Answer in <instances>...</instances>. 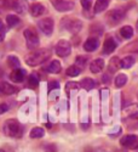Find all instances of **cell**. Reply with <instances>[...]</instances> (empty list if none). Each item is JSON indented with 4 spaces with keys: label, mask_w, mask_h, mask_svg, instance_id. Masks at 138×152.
I'll return each instance as SVG.
<instances>
[{
    "label": "cell",
    "mask_w": 138,
    "mask_h": 152,
    "mask_svg": "<svg viewBox=\"0 0 138 152\" xmlns=\"http://www.w3.org/2000/svg\"><path fill=\"white\" fill-rule=\"evenodd\" d=\"M51 56V51L48 49H39L26 57V63L28 66H39Z\"/></svg>",
    "instance_id": "1"
},
{
    "label": "cell",
    "mask_w": 138,
    "mask_h": 152,
    "mask_svg": "<svg viewBox=\"0 0 138 152\" xmlns=\"http://www.w3.org/2000/svg\"><path fill=\"white\" fill-rule=\"evenodd\" d=\"M109 72L110 73H114V72H116L118 71V68L120 67V60L118 58V57H113L111 60H110V62H109Z\"/></svg>",
    "instance_id": "21"
},
{
    "label": "cell",
    "mask_w": 138,
    "mask_h": 152,
    "mask_svg": "<svg viewBox=\"0 0 138 152\" xmlns=\"http://www.w3.org/2000/svg\"><path fill=\"white\" fill-rule=\"evenodd\" d=\"M103 68H104L103 58H96L91 62V65H90V69H91L92 73H99Z\"/></svg>",
    "instance_id": "14"
},
{
    "label": "cell",
    "mask_w": 138,
    "mask_h": 152,
    "mask_svg": "<svg viewBox=\"0 0 138 152\" xmlns=\"http://www.w3.org/2000/svg\"><path fill=\"white\" fill-rule=\"evenodd\" d=\"M59 88V83L57 80H51L48 83V90H53V89H58Z\"/></svg>",
    "instance_id": "31"
},
{
    "label": "cell",
    "mask_w": 138,
    "mask_h": 152,
    "mask_svg": "<svg viewBox=\"0 0 138 152\" xmlns=\"http://www.w3.org/2000/svg\"><path fill=\"white\" fill-rule=\"evenodd\" d=\"M66 27H67V29H68L70 33L77 34V33L81 29L82 23H81V21H79V20H68Z\"/></svg>",
    "instance_id": "8"
},
{
    "label": "cell",
    "mask_w": 138,
    "mask_h": 152,
    "mask_svg": "<svg viewBox=\"0 0 138 152\" xmlns=\"http://www.w3.org/2000/svg\"><path fill=\"white\" fill-rule=\"evenodd\" d=\"M72 51V44L67 40H59L56 44V54L59 57H66Z\"/></svg>",
    "instance_id": "5"
},
{
    "label": "cell",
    "mask_w": 138,
    "mask_h": 152,
    "mask_svg": "<svg viewBox=\"0 0 138 152\" xmlns=\"http://www.w3.org/2000/svg\"><path fill=\"white\" fill-rule=\"evenodd\" d=\"M120 35L122 38H125V39H130V38H132L133 35V28L130 27V26H125L120 29Z\"/></svg>",
    "instance_id": "19"
},
{
    "label": "cell",
    "mask_w": 138,
    "mask_h": 152,
    "mask_svg": "<svg viewBox=\"0 0 138 152\" xmlns=\"http://www.w3.org/2000/svg\"><path fill=\"white\" fill-rule=\"evenodd\" d=\"M24 77H26V71H23L21 68H17V69H14L10 74V79L15 83H21Z\"/></svg>",
    "instance_id": "12"
},
{
    "label": "cell",
    "mask_w": 138,
    "mask_h": 152,
    "mask_svg": "<svg viewBox=\"0 0 138 152\" xmlns=\"http://www.w3.org/2000/svg\"><path fill=\"white\" fill-rule=\"evenodd\" d=\"M127 82V77L125 74H118L116 75V78H115V86L116 88H122L125 84H126Z\"/></svg>",
    "instance_id": "25"
},
{
    "label": "cell",
    "mask_w": 138,
    "mask_h": 152,
    "mask_svg": "<svg viewBox=\"0 0 138 152\" xmlns=\"http://www.w3.org/2000/svg\"><path fill=\"white\" fill-rule=\"evenodd\" d=\"M44 12H45V7H44V5L40 4V3L33 4V5L30 6V14H32L33 17H39V16H41V15L44 14Z\"/></svg>",
    "instance_id": "15"
},
{
    "label": "cell",
    "mask_w": 138,
    "mask_h": 152,
    "mask_svg": "<svg viewBox=\"0 0 138 152\" xmlns=\"http://www.w3.org/2000/svg\"><path fill=\"white\" fill-rule=\"evenodd\" d=\"M109 80H110V75H109L108 73H105V74L103 75V82H104V83H109Z\"/></svg>",
    "instance_id": "36"
},
{
    "label": "cell",
    "mask_w": 138,
    "mask_h": 152,
    "mask_svg": "<svg viewBox=\"0 0 138 152\" xmlns=\"http://www.w3.org/2000/svg\"><path fill=\"white\" fill-rule=\"evenodd\" d=\"M5 35H6V28L4 26H1L0 27V43L5 39Z\"/></svg>",
    "instance_id": "33"
},
{
    "label": "cell",
    "mask_w": 138,
    "mask_h": 152,
    "mask_svg": "<svg viewBox=\"0 0 138 152\" xmlns=\"http://www.w3.org/2000/svg\"><path fill=\"white\" fill-rule=\"evenodd\" d=\"M9 111V106L6 104H0V115H3V113L7 112Z\"/></svg>",
    "instance_id": "35"
},
{
    "label": "cell",
    "mask_w": 138,
    "mask_h": 152,
    "mask_svg": "<svg viewBox=\"0 0 138 152\" xmlns=\"http://www.w3.org/2000/svg\"><path fill=\"white\" fill-rule=\"evenodd\" d=\"M4 133L11 137H20L22 135L21 124L16 119H9L4 124Z\"/></svg>",
    "instance_id": "2"
},
{
    "label": "cell",
    "mask_w": 138,
    "mask_h": 152,
    "mask_svg": "<svg viewBox=\"0 0 138 152\" xmlns=\"http://www.w3.org/2000/svg\"><path fill=\"white\" fill-rule=\"evenodd\" d=\"M55 7H56L57 11L66 12V11H70V10L74 9V3L73 1H69V0H62V1L58 3Z\"/></svg>",
    "instance_id": "13"
},
{
    "label": "cell",
    "mask_w": 138,
    "mask_h": 152,
    "mask_svg": "<svg viewBox=\"0 0 138 152\" xmlns=\"http://www.w3.org/2000/svg\"><path fill=\"white\" fill-rule=\"evenodd\" d=\"M7 65H9L11 68L17 69V68H20L21 63H20V60H18L16 56L11 55V56H9V57H7Z\"/></svg>",
    "instance_id": "20"
},
{
    "label": "cell",
    "mask_w": 138,
    "mask_h": 152,
    "mask_svg": "<svg viewBox=\"0 0 138 152\" xmlns=\"http://www.w3.org/2000/svg\"><path fill=\"white\" fill-rule=\"evenodd\" d=\"M11 5H12V3L10 1V0H0V6H3V7H5V9L10 7Z\"/></svg>",
    "instance_id": "34"
},
{
    "label": "cell",
    "mask_w": 138,
    "mask_h": 152,
    "mask_svg": "<svg viewBox=\"0 0 138 152\" xmlns=\"http://www.w3.org/2000/svg\"><path fill=\"white\" fill-rule=\"evenodd\" d=\"M120 144L125 148L136 150V148H138V136H136V135H125V136L121 137Z\"/></svg>",
    "instance_id": "4"
},
{
    "label": "cell",
    "mask_w": 138,
    "mask_h": 152,
    "mask_svg": "<svg viewBox=\"0 0 138 152\" xmlns=\"http://www.w3.org/2000/svg\"><path fill=\"white\" fill-rule=\"evenodd\" d=\"M116 46H118L116 42L111 37H109V38H107V39L104 40V44H103V53H104V54H111V53L116 49Z\"/></svg>",
    "instance_id": "10"
},
{
    "label": "cell",
    "mask_w": 138,
    "mask_h": 152,
    "mask_svg": "<svg viewBox=\"0 0 138 152\" xmlns=\"http://www.w3.org/2000/svg\"><path fill=\"white\" fill-rule=\"evenodd\" d=\"M3 26V22H1V20H0V27H1Z\"/></svg>",
    "instance_id": "39"
},
{
    "label": "cell",
    "mask_w": 138,
    "mask_h": 152,
    "mask_svg": "<svg viewBox=\"0 0 138 152\" xmlns=\"http://www.w3.org/2000/svg\"><path fill=\"white\" fill-rule=\"evenodd\" d=\"M0 152H5V151L4 150H0Z\"/></svg>",
    "instance_id": "41"
},
{
    "label": "cell",
    "mask_w": 138,
    "mask_h": 152,
    "mask_svg": "<svg viewBox=\"0 0 138 152\" xmlns=\"http://www.w3.org/2000/svg\"><path fill=\"white\" fill-rule=\"evenodd\" d=\"M24 38H26V43L29 49H35L39 46V37L34 29H26L24 31Z\"/></svg>",
    "instance_id": "3"
},
{
    "label": "cell",
    "mask_w": 138,
    "mask_h": 152,
    "mask_svg": "<svg viewBox=\"0 0 138 152\" xmlns=\"http://www.w3.org/2000/svg\"><path fill=\"white\" fill-rule=\"evenodd\" d=\"M50 1L52 3V5H53V6H56L58 3H61V1H62V0H50Z\"/></svg>",
    "instance_id": "37"
},
{
    "label": "cell",
    "mask_w": 138,
    "mask_h": 152,
    "mask_svg": "<svg viewBox=\"0 0 138 152\" xmlns=\"http://www.w3.org/2000/svg\"><path fill=\"white\" fill-rule=\"evenodd\" d=\"M87 62V57L85 56H78L77 57V66H80V68H82Z\"/></svg>",
    "instance_id": "28"
},
{
    "label": "cell",
    "mask_w": 138,
    "mask_h": 152,
    "mask_svg": "<svg viewBox=\"0 0 138 152\" xmlns=\"http://www.w3.org/2000/svg\"><path fill=\"white\" fill-rule=\"evenodd\" d=\"M6 23L9 27H16L20 23V17H17L16 15H9L6 17Z\"/></svg>",
    "instance_id": "24"
},
{
    "label": "cell",
    "mask_w": 138,
    "mask_h": 152,
    "mask_svg": "<svg viewBox=\"0 0 138 152\" xmlns=\"http://www.w3.org/2000/svg\"><path fill=\"white\" fill-rule=\"evenodd\" d=\"M136 26H137V31H138V20H137V24H136Z\"/></svg>",
    "instance_id": "40"
},
{
    "label": "cell",
    "mask_w": 138,
    "mask_h": 152,
    "mask_svg": "<svg viewBox=\"0 0 138 152\" xmlns=\"http://www.w3.org/2000/svg\"><path fill=\"white\" fill-rule=\"evenodd\" d=\"M109 5V0H97L95 5V12H103Z\"/></svg>",
    "instance_id": "18"
},
{
    "label": "cell",
    "mask_w": 138,
    "mask_h": 152,
    "mask_svg": "<svg viewBox=\"0 0 138 152\" xmlns=\"http://www.w3.org/2000/svg\"><path fill=\"white\" fill-rule=\"evenodd\" d=\"M3 74H4V71H3V68H1V67H0V78L3 77Z\"/></svg>",
    "instance_id": "38"
},
{
    "label": "cell",
    "mask_w": 138,
    "mask_h": 152,
    "mask_svg": "<svg viewBox=\"0 0 138 152\" xmlns=\"http://www.w3.org/2000/svg\"><path fill=\"white\" fill-rule=\"evenodd\" d=\"M45 134V130L43 128H40V126H36V128H33L30 130V137L32 139H39V137H43Z\"/></svg>",
    "instance_id": "23"
},
{
    "label": "cell",
    "mask_w": 138,
    "mask_h": 152,
    "mask_svg": "<svg viewBox=\"0 0 138 152\" xmlns=\"http://www.w3.org/2000/svg\"><path fill=\"white\" fill-rule=\"evenodd\" d=\"M14 93H16V88L14 85H11L6 82L0 83V95L6 96V95H12Z\"/></svg>",
    "instance_id": "11"
},
{
    "label": "cell",
    "mask_w": 138,
    "mask_h": 152,
    "mask_svg": "<svg viewBox=\"0 0 138 152\" xmlns=\"http://www.w3.org/2000/svg\"><path fill=\"white\" fill-rule=\"evenodd\" d=\"M80 85L84 88V89H86V90H91V89H93V88H95L96 83H95V80L91 79V78H85V79L81 80Z\"/></svg>",
    "instance_id": "22"
},
{
    "label": "cell",
    "mask_w": 138,
    "mask_h": 152,
    "mask_svg": "<svg viewBox=\"0 0 138 152\" xmlns=\"http://www.w3.org/2000/svg\"><path fill=\"white\" fill-rule=\"evenodd\" d=\"M44 150H45V152H58V148H57V146H56L55 144H48V145H46Z\"/></svg>",
    "instance_id": "29"
},
{
    "label": "cell",
    "mask_w": 138,
    "mask_h": 152,
    "mask_svg": "<svg viewBox=\"0 0 138 152\" xmlns=\"http://www.w3.org/2000/svg\"><path fill=\"white\" fill-rule=\"evenodd\" d=\"M134 62H136V58L133 56H126V57H124L122 60H120V67L125 68V69L131 68L134 65Z\"/></svg>",
    "instance_id": "17"
},
{
    "label": "cell",
    "mask_w": 138,
    "mask_h": 152,
    "mask_svg": "<svg viewBox=\"0 0 138 152\" xmlns=\"http://www.w3.org/2000/svg\"><path fill=\"white\" fill-rule=\"evenodd\" d=\"M125 17V11L121 9H116V10H111L108 12L107 15V21L110 24H116L120 21H122V18Z\"/></svg>",
    "instance_id": "6"
},
{
    "label": "cell",
    "mask_w": 138,
    "mask_h": 152,
    "mask_svg": "<svg viewBox=\"0 0 138 152\" xmlns=\"http://www.w3.org/2000/svg\"><path fill=\"white\" fill-rule=\"evenodd\" d=\"M98 44H99V40L98 38L96 37H92V38H89L85 43H84V49L86 50L87 53H92L98 48Z\"/></svg>",
    "instance_id": "9"
},
{
    "label": "cell",
    "mask_w": 138,
    "mask_h": 152,
    "mask_svg": "<svg viewBox=\"0 0 138 152\" xmlns=\"http://www.w3.org/2000/svg\"><path fill=\"white\" fill-rule=\"evenodd\" d=\"M38 84H39V77L34 73V74H30L29 75V80H28V85L30 88H36Z\"/></svg>",
    "instance_id": "27"
},
{
    "label": "cell",
    "mask_w": 138,
    "mask_h": 152,
    "mask_svg": "<svg viewBox=\"0 0 138 152\" xmlns=\"http://www.w3.org/2000/svg\"><path fill=\"white\" fill-rule=\"evenodd\" d=\"M53 27H55L53 20L50 18V17L43 18V20H40V22H39V28H40V31H41L44 34H46V35L52 34Z\"/></svg>",
    "instance_id": "7"
},
{
    "label": "cell",
    "mask_w": 138,
    "mask_h": 152,
    "mask_svg": "<svg viewBox=\"0 0 138 152\" xmlns=\"http://www.w3.org/2000/svg\"><path fill=\"white\" fill-rule=\"evenodd\" d=\"M92 1L93 0H81V5H82V7L84 9H90L91 6H92Z\"/></svg>",
    "instance_id": "32"
},
{
    "label": "cell",
    "mask_w": 138,
    "mask_h": 152,
    "mask_svg": "<svg viewBox=\"0 0 138 152\" xmlns=\"http://www.w3.org/2000/svg\"><path fill=\"white\" fill-rule=\"evenodd\" d=\"M80 73H81V68L78 67L77 65L70 66V67L67 69V75H69V77H77V75H79Z\"/></svg>",
    "instance_id": "26"
},
{
    "label": "cell",
    "mask_w": 138,
    "mask_h": 152,
    "mask_svg": "<svg viewBox=\"0 0 138 152\" xmlns=\"http://www.w3.org/2000/svg\"><path fill=\"white\" fill-rule=\"evenodd\" d=\"M62 66H61V62L58 60H53L52 62H50V65L45 67V71H47L48 73H58L61 71Z\"/></svg>",
    "instance_id": "16"
},
{
    "label": "cell",
    "mask_w": 138,
    "mask_h": 152,
    "mask_svg": "<svg viewBox=\"0 0 138 152\" xmlns=\"http://www.w3.org/2000/svg\"><path fill=\"white\" fill-rule=\"evenodd\" d=\"M78 88H79V83L70 82V83H67L66 89H67V91H70V90H73V89H78Z\"/></svg>",
    "instance_id": "30"
}]
</instances>
